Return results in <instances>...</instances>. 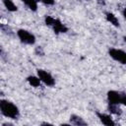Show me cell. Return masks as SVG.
<instances>
[{
  "label": "cell",
  "instance_id": "6da1fadb",
  "mask_svg": "<svg viewBox=\"0 0 126 126\" xmlns=\"http://www.w3.org/2000/svg\"><path fill=\"white\" fill-rule=\"evenodd\" d=\"M0 111L2 115L10 119H17L20 116V110L18 106L15 103L3 98L0 100Z\"/></svg>",
  "mask_w": 126,
  "mask_h": 126
},
{
  "label": "cell",
  "instance_id": "7a4b0ae2",
  "mask_svg": "<svg viewBox=\"0 0 126 126\" xmlns=\"http://www.w3.org/2000/svg\"><path fill=\"white\" fill-rule=\"evenodd\" d=\"M44 23L46 26L50 27L56 34L65 33L68 32V28L59 19H56L52 16H45L44 17Z\"/></svg>",
  "mask_w": 126,
  "mask_h": 126
},
{
  "label": "cell",
  "instance_id": "3957f363",
  "mask_svg": "<svg viewBox=\"0 0 126 126\" xmlns=\"http://www.w3.org/2000/svg\"><path fill=\"white\" fill-rule=\"evenodd\" d=\"M17 36L20 39V41L24 44H28V45H33L35 43V36L33 33H32L31 32L24 30V29H20L17 31Z\"/></svg>",
  "mask_w": 126,
  "mask_h": 126
},
{
  "label": "cell",
  "instance_id": "277c9868",
  "mask_svg": "<svg viewBox=\"0 0 126 126\" xmlns=\"http://www.w3.org/2000/svg\"><path fill=\"white\" fill-rule=\"evenodd\" d=\"M108 54L116 62L123 64V65H126V52L125 51L118 49V48H115V47H111L108 49Z\"/></svg>",
  "mask_w": 126,
  "mask_h": 126
},
{
  "label": "cell",
  "instance_id": "5b68a950",
  "mask_svg": "<svg viewBox=\"0 0 126 126\" xmlns=\"http://www.w3.org/2000/svg\"><path fill=\"white\" fill-rule=\"evenodd\" d=\"M36 73H37L38 78L40 79V81H41L44 85H46V86H48V87H53V86L55 85V79H54L53 76H52L49 72H47L46 70L37 69V70H36Z\"/></svg>",
  "mask_w": 126,
  "mask_h": 126
},
{
  "label": "cell",
  "instance_id": "8992f818",
  "mask_svg": "<svg viewBox=\"0 0 126 126\" xmlns=\"http://www.w3.org/2000/svg\"><path fill=\"white\" fill-rule=\"evenodd\" d=\"M106 95H107V100H108V102L116 103V104H121L123 93L117 92V91H114V90H111V91H108V92H107Z\"/></svg>",
  "mask_w": 126,
  "mask_h": 126
},
{
  "label": "cell",
  "instance_id": "52a82bcc",
  "mask_svg": "<svg viewBox=\"0 0 126 126\" xmlns=\"http://www.w3.org/2000/svg\"><path fill=\"white\" fill-rule=\"evenodd\" d=\"M96 116L98 117L99 121L105 126H114L115 125V122L113 121L111 115H109V114L102 113V112H96Z\"/></svg>",
  "mask_w": 126,
  "mask_h": 126
},
{
  "label": "cell",
  "instance_id": "ba28073f",
  "mask_svg": "<svg viewBox=\"0 0 126 126\" xmlns=\"http://www.w3.org/2000/svg\"><path fill=\"white\" fill-rule=\"evenodd\" d=\"M70 123L76 126H87L88 122L85 121L81 116L76 115V114H72L70 116Z\"/></svg>",
  "mask_w": 126,
  "mask_h": 126
},
{
  "label": "cell",
  "instance_id": "9c48e42d",
  "mask_svg": "<svg viewBox=\"0 0 126 126\" xmlns=\"http://www.w3.org/2000/svg\"><path fill=\"white\" fill-rule=\"evenodd\" d=\"M105 19H106V21H107L108 23H110V24H111L112 26H114L115 28H119V27H120L119 21H118L117 17H116L113 13H111V12L105 13Z\"/></svg>",
  "mask_w": 126,
  "mask_h": 126
},
{
  "label": "cell",
  "instance_id": "30bf717a",
  "mask_svg": "<svg viewBox=\"0 0 126 126\" xmlns=\"http://www.w3.org/2000/svg\"><path fill=\"white\" fill-rule=\"evenodd\" d=\"M107 109H108V111H109L111 114H114V115H121V114H122V110H121V108L119 107V104L108 102Z\"/></svg>",
  "mask_w": 126,
  "mask_h": 126
},
{
  "label": "cell",
  "instance_id": "8fae6325",
  "mask_svg": "<svg viewBox=\"0 0 126 126\" xmlns=\"http://www.w3.org/2000/svg\"><path fill=\"white\" fill-rule=\"evenodd\" d=\"M27 82L32 86V87H33V88H38V87H40V84L42 83L41 81H40V79L38 78V76L36 77V76H28L27 77Z\"/></svg>",
  "mask_w": 126,
  "mask_h": 126
},
{
  "label": "cell",
  "instance_id": "7c38bea8",
  "mask_svg": "<svg viewBox=\"0 0 126 126\" xmlns=\"http://www.w3.org/2000/svg\"><path fill=\"white\" fill-rule=\"evenodd\" d=\"M31 11L32 12H36L37 11V8H38V5H37V0H21Z\"/></svg>",
  "mask_w": 126,
  "mask_h": 126
},
{
  "label": "cell",
  "instance_id": "4fadbf2b",
  "mask_svg": "<svg viewBox=\"0 0 126 126\" xmlns=\"http://www.w3.org/2000/svg\"><path fill=\"white\" fill-rule=\"evenodd\" d=\"M2 1H3V5L9 12H16L18 10V7L12 0H2Z\"/></svg>",
  "mask_w": 126,
  "mask_h": 126
},
{
  "label": "cell",
  "instance_id": "5bb4252c",
  "mask_svg": "<svg viewBox=\"0 0 126 126\" xmlns=\"http://www.w3.org/2000/svg\"><path fill=\"white\" fill-rule=\"evenodd\" d=\"M0 28H1V31L3 32V33H5V34H7V35H12V34H13V32H12L11 28H10L8 25L1 24V25H0Z\"/></svg>",
  "mask_w": 126,
  "mask_h": 126
},
{
  "label": "cell",
  "instance_id": "9a60e30c",
  "mask_svg": "<svg viewBox=\"0 0 126 126\" xmlns=\"http://www.w3.org/2000/svg\"><path fill=\"white\" fill-rule=\"evenodd\" d=\"M35 54L38 55V56H43L44 55V51H43V48L41 46H37L35 47V50H34Z\"/></svg>",
  "mask_w": 126,
  "mask_h": 126
},
{
  "label": "cell",
  "instance_id": "2e32d148",
  "mask_svg": "<svg viewBox=\"0 0 126 126\" xmlns=\"http://www.w3.org/2000/svg\"><path fill=\"white\" fill-rule=\"evenodd\" d=\"M37 1L38 2H41L44 5H48V6H51V5H54L55 4V1L54 0H37Z\"/></svg>",
  "mask_w": 126,
  "mask_h": 126
},
{
  "label": "cell",
  "instance_id": "e0dca14e",
  "mask_svg": "<svg viewBox=\"0 0 126 126\" xmlns=\"http://www.w3.org/2000/svg\"><path fill=\"white\" fill-rule=\"evenodd\" d=\"M96 2H97L99 5H101V6L105 5V1H104V0H96Z\"/></svg>",
  "mask_w": 126,
  "mask_h": 126
},
{
  "label": "cell",
  "instance_id": "ac0fdd59",
  "mask_svg": "<svg viewBox=\"0 0 126 126\" xmlns=\"http://www.w3.org/2000/svg\"><path fill=\"white\" fill-rule=\"evenodd\" d=\"M122 15H123L124 19L126 20V8H124V9H123V11H122Z\"/></svg>",
  "mask_w": 126,
  "mask_h": 126
},
{
  "label": "cell",
  "instance_id": "d6986e66",
  "mask_svg": "<svg viewBox=\"0 0 126 126\" xmlns=\"http://www.w3.org/2000/svg\"><path fill=\"white\" fill-rule=\"evenodd\" d=\"M41 125H52V124L48 123V122H43V123H41Z\"/></svg>",
  "mask_w": 126,
  "mask_h": 126
},
{
  "label": "cell",
  "instance_id": "ffe728a7",
  "mask_svg": "<svg viewBox=\"0 0 126 126\" xmlns=\"http://www.w3.org/2000/svg\"><path fill=\"white\" fill-rule=\"evenodd\" d=\"M123 39H124V41H125V43H126V35L123 36Z\"/></svg>",
  "mask_w": 126,
  "mask_h": 126
}]
</instances>
